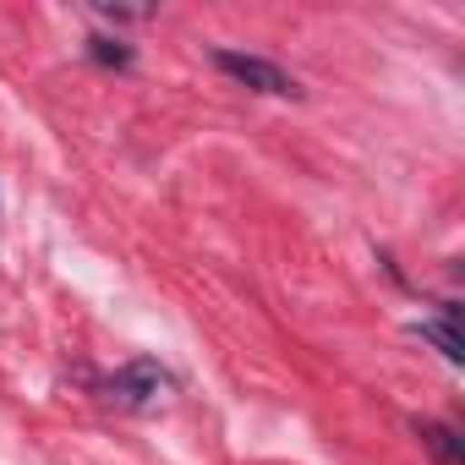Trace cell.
Masks as SVG:
<instances>
[{
	"instance_id": "cell-2",
	"label": "cell",
	"mask_w": 465,
	"mask_h": 465,
	"mask_svg": "<svg viewBox=\"0 0 465 465\" xmlns=\"http://www.w3.org/2000/svg\"><path fill=\"white\" fill-rule=\"evenodd\" d=\"M164 394H170V372H164L159 361H126V367L110 378V400L126 405V411H153Z\"/></svg>"
},
{
	"instance_id": "cell-5",
	"label": "cell",
	"mask_w": 465,
	"mask_h": 465,
	"mask_svg": "<svg viewBox=\"0 0 465 465\" xmlns=\"http://www.w3.org/2000/svg\"><path fill=\"white\" fill-rule=\"evenodd\" d=\"M88 55L99 61V66H115V72H126L137 55H132V45H121V39H88Z\"/></svg>"
},
{
	"instance_id": "cell-1",
	"label": "cell",
	"mask_w": 465,
	"mask_h": 465,
	"mask_svg": "<svg viewBox=\"0 0 465 465\" xmlns=\"http://www.w3.org/2000/svg\"><path fill=\"white\" fill-rule=\"evenodd\" d=\"M213 66L230 77V83H242L252 94H274V99H302V83L291 72H280L274 61L263 55H242V50H213Z\"/></svg>"
},
{
	"instance_id": "cell-4",
	"label": "cell",
	"mask_w": 465,
	"mask_h": 465,
	"mask_svg": "<svg viewBox=\"0 0 465 465\" xmlns=\"http://www.w3.org/2000/svg\"><path fill=\"white\" fill-rule=\"evenodd\" d=\"M411 334H416V340H427V345H438V351H443V361H454V367H460V356H465V351H460V334H454L449 312H443V318H421Z\"/></svg>"
},
{
	"instance_id": "cell-3",
	"label": "cell",
	"mask_w": 465,
	"mask_h": 465,
	"mask_svg": "<svg viewBox=\"0 0 465 465\" xmlns=\"http://www.w3.org/2000/svg\"><path fill=\"white\" fill-rule=\"evenodd\" d=\"M416 438L438 454V465H460V460H465L460 432H454V427H443V421H416Z\"/></svg>"
}]
</instances>
